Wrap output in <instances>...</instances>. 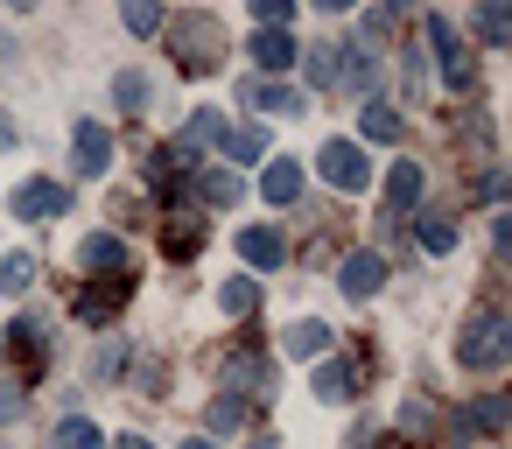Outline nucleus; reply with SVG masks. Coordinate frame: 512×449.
<instances>
[{
  "instance_id": "obj_14",
  "label": "nucleus",
  "mask_w": 512,
  "mask_h": 449,
  "mask_svg": "<svg viewBox=\"0 0 512 449\" xmlns=\"http://www.w3.org/2000/svg\"><path fill=\"white\" fill-rule=\"evenodd\" d=\"M253 64H260V71H288V64H295V36H288V29H260V36H253Z\"/></svg>"
},
{
  "instance_id": "obj_2",
  "label": "nucleus",
  "mask_w": 512,
  "mask_h": 449,
  "mask_svg": "<svg viewBox=\"0 0 512 449\" xmlns=\"http://www.w3.org/2000/svg\"><path fill=\"white\" fill-rule=\"evenodd\" d=\"M169 50H176V64H183L190 78H204V71H218V57H225V29H218L211 15H176V22H169Z\"/></svg>"
},
{
  "instance_id": "obj_11",
  "label": "nucleus",
  "mask_w": 512,
  "mask_h": 449,
  "mask_svg": "<svg viewBox=\"0 0 512 449\" xmlns=\"http://www.w3.org/2000/svg\"><path fill=\"white\" fill-rule=\"evenodd\" d=\"M78 267H99V274H127V239H113V232H92V239L78 246Z\"/></svg>"
},
{
  "instance_id": "obj_19",
  "label": "nucleus",
  "mask_w": 512,
  "mask_h": 449,
  "mask_svg": "<svg viewBox=\"0 0 512 449\" xmlns=\"http://www.w3.org/2000/svg\"><path fill=\"white\" fill-rule=\"evenodd\" d=\"M330 351V330L316 323V316H302L295 330H288V358H323Z\"/></svg>"
},
{
  "instance_id": "obj_28",
  "label": "nucleus",
  "mask_w": 512,
  "mask_h": 449,
  "mask_svg": "<svg viewBox=\"0 0 512 449\" xmlns=\"http://www.w3.org/2000/svg\"><path fill=\"white\" fill-rule=\"evenodd\" d=\"M421 246H428V253H456V225L428 211V218H421Z\"/></svg>"
},
{
  "instance_id": "obj_31",
  "label": "nucleus",
  "mask_w": 512,
  "mask_h": 449,
  "mask_svg": "<svg viewBox=\"0 0 512 449\" xmlns=\"http://www.w3.org/2000/svg\"><path fill=\"white\" fill-rule=\"evenodd\" d=\"M22 414H29V393L15 379H0V421H22Z\"/></svg>"
},
{
  "instance_id": "obj_32",
  "label": "nucleus",
  "mask_w": 512,
  "mask_h": 449,
  "mask_svg": "<svg viewBox=\"0 0 512 449\" xmlns=\"http://www.w3.org/2000/svg\"><path fill=\"white\" fill-rule=\"evenodd\" d=\"M498 421H505V400H498V393H491V400H477V407H470V428H498Z\"/></svg>"
},
{
  "instance_id": "obj_12",
  "label": "nucleus",
  "mask_w": 512,
  "mask_h": 449,
  "mask_svg": "<svg viewBox=\"0 0 512 449\" xmlns=\"http://www.w3.org/2000/svg\"><path fill=\"white\" fill-rule=\"evenodd\" d=\"M239 253H246V267H281V260H288V239L267 232V225H246V232H239Z\"/></svg>"
},
{
  "instance_id": "obj_5",
  "label": "nucleus",
  "mask_w": 512,
  "mask_h": 449,
  "mask_svg": "<svg viewBox=\"0 0 512 449\" xmlns=\"http://www.w3.org/2000/svg\"><path fill=\"white\" fill-rule=\"evenodd\" d=\"M8 211H15V218H57V211H71V190H64V183H22V190L8 197Z\"/></svg>"
},
{
  "instance_id": "obj_33",
  "label": "nucleus",
  "mask_w": 512,
  "mask_h": 449,
  "mask_svg": "<svg viewBox=\"0 0 512 449\" xmlns=\"http://www.w3.org/2000/svg\"><path fill=\"white\" fill-rule=\"evenodd\" d=\"M267 29H281V22H295V0H260V8H253Z\"/></svg>"
},
{
  "instance_id": "obj_4",
  "label": "nucleus",
  "mask_w": 512,
  "mask_h": 449,
  "mask_svg": "<svg viewBox=\"0 0 512 449\" xmlns=\"http://www.w3.org/2000/svg\"><path fill=\"white\" fill-rule=\"evenodd\" d=\"M428 43H435V57H442V78L449 85H470V50H463V36H456V22L449 15H428Z\"/></svg>"
},
{
  "instance_id": "obj_37",
  "label": "nucleus",
  "mask_w": 512,
  "mask_h": 449,
  "mask_svg": "<svg viewBox=\"0 0 512 449\" xmlns=\"http://www.w3.org/2000/svg\"><path fill=\"white\" fill-rule=\"evenodd\" d=\"M0 148H15V127H8V120H0Z\"/></svg>"
},
{
  "instance_id": "obj_38",
  "label": "nucleus",
  "mask_w": 512,
  "mask_h": 449,
  "mask_svg": "<svg viewBox=\"0 0 512 449\" xmlns=\"http://www.w3.org/2000/svg\"><path fill=\"white\" fill-rule=\"evenodd\" d=\"M183 449H218V442H204V435H197V442H183Z\"/></svg>"
},
{
  "instance_id": "obj_23",
  "label": "nucleus",
  "mask_w": 512,
  "mask_h": 449,
  "mask_svg": "<svg viewBox=\"0 0 512 449\" xmlns=\"http://www.w3.org/2000/svg\"><path fill=\"white\" fill-rule=\"evenodd\" d=\"M57 449H106V435L85 414H71V421H57Z\"/></svg>"
},
{
  "instance_id": "obj_25",
  "label": "nucleus",
  "mask_w": 512,
  "mask_h": 449,
  "mask_svg": "<svg viewBox=\"0 0 512 449\" xmlns=\"http://www.w3.org/2000/svg\"><path fill=\"white\" fill-rule=\"evenodd\" d=\"M36 281V260L29 253H8V260H0V295H22Z\"/></svg>"
},
{
  "instance_id": "obj_10",
  "label": "nucleus",
  "mask_w": 512,
  "mask_h": 449,
  "mask_svg": "<svg viewBox=\"0 0 512 449\" xmlns=\"http://www.w3.org/2000/svg\"><path fill=\"white\" fill-rule=\"evenodd\" d=\"M358 386H365V372H358V365H344V358H330V365L316 372V400H330V407L358 400Z\"/></svg>"
},
{
  "instance_id": "obj_17",
  "label": "nucleus",
  "mask_w": 512,
  "mask_h": 449,
  "mask_svg": "<svg viewBox=\"0 0 512 449\" xmlns=\"http://www.w3.org/2000/svg\"><path fill=\"white\" fill-rule=\"evenodd\" d=\"M148 183H155V190H183V183H190V155L155 148V155H148Z\"/></svg>"
},
{
  "instance_id": "obj_24",
  "label": "nucleus",
  "mask_w": 512,
  "mask_h": 449,
  "mask_svg": "<svg viewBox=\"0 0 512 449\" xmlns=\"http://www.w3.org/2000/svg\"><path fill=\"white\" fill-rule=\"evenodd\" d=\"M204 421H211V428H218V435H232V428H246V400H239V393H218V400H211V414H204Z\"/></svg>"
},
{
  "instance_id": "obj_35",
  "label": "nucleus",
  "mask_w": 512,
  "mask_h": 449,
  "mask_svg": "<svg viewBox=\"0 0 512 449\" xmlns=\"http://www.w3.org/2000/svg\"><path fill=\"white\" fill-rule=\"evenodd\" d=\"M309 78H316V85H330V78H337V64H330V50H309Z\"/></svg>"
},
{
  "instance_id": "obj_22",
  "label": "nucleus",
  "mask_w": 512,
  "mask_h": 449,
  "mask_svg": "<svg viewBox=\"0 0 512 449\" xmlns=\"http://www.w3.org/2000/svg\"><path fill=\"white\" fill-rule=\"evenodd\" d=\"M253 302H260V288H253L246 274H232V281L218 288V309H225V316H253Z\"/></svg>"
},
{
  "instance_id": "obj_13",
  "label": "nucleus",
  "mask_w": 512,
  "mask_h": 449,
  "mask_svg": "<svg viewBox=\"0 0 512 449\" xmlns=\"http://www.w3.org/2000/svg\"><path fill=\"white\" fill-rule=\"evenodd\" d=\"M8 351H15V365H22V372L36 379V372L50 365V344H43V323H15V330H8Z\"/></svg>"
},
{
  "instance_id": "obj_39",
  "label": "nucleus",
  "mask_w": 512,
  "mask_h": 449,
  "mask_svg": "<svg viewBox=\"0 0 512 449\" xmlns=\"http://www.w3.org/2000/svg\"><path fill=\"white\" fill-rule=\"evenodd\" d=\"M260 449H274V442H260Z\"/></svg>"
},
{
  "instance_id": "obj_8",
  "label": "nucleus",
  "mask_w": 512,
  "mask_h": 449,
  "mask_svg": "<svg viewBox=\"0 0 512 449\" xmlns=\"http://www.w3.org/2000/svg\"><path fill=\"white\" fill-rule=\"evenodd\" d=\"M239 106H260V113H274V120H295V113H302V92H288V85H260V78H246V85H239Z\"/></svg>"
},
{
  "instance_id": "obj_18",
  "label": "nucleus",
  "mask_w": 512,
  "mask_h": 449,
  "mask_svg": "<svg viewBox=\"0 0 512 449\" xmlns=\"http://www.w3.org/2000/svg\"><path fill=\"white\" fill-rule=\"evenodd\" d=\"M386 204H393V211H414V204H421V169H414V162H393V176H386Z\"/></svg>"
},
{
  "instance_id": "obj_30",
  "label": "nucleus",
  "mask_w": 512,
  "mask_h": 449,
  "mask_svg": "<svg viewBox=\"0 0 512 449\" xmlns=\"http://www.w3.org/2000/svg\"><path fill=\"white\" fill-rule=\"evenodd\" d=\"M477 29H484V43H512V15H505V8H484Z\"/></svg>"
},
{
  "instance_id": "obj_9",
  "label": "nucleus",
  "mask_w": 512,
  "mask_h": 449,
  "mask_svg": "<svg viewBox=\"0 0 512 449\" xmlns=\"http://www.w3.org/2000/svg\"><path fill=\"white\" fill-rule=\"evenodd\" d=\"M134 295V281L127 274H113V281H99L92 295H78V323H113V309Z\"/></svg>"
},
{
  "instance_id": "obj_1",
  "label": "nucleus",
  "mask_w": 512,
  "mask_h": 449,
  "mask_svg": "<svg viewBox=\"0 0 512 449\" xmlns=\"http://www.w3.org/2000/svg\"><path fill=\"white\" fill-rule=\"evenodd\" d=\"M505 358H512V323H505L498 309H470L463 330H456V365H470V372H498Z\"/></svg>"
},
{
  "instance_id": "obj_34",
  "label": "nucleus",
  "mask_w": 512,
  "mask_h": 449,
  "mask_svg": "<svg viewBox=\"0 0 512 449\" xmlns=\"http://www.w3.org/2000/svg\"><path fill=\"white\" fill-rule=\"evenodd\" d=\"M127 29H134V36H155V29H162V15H155V8H141V0H134V8H127Z\"/></svg>"
},
{
  "instance_id": "obj_27",
  "label": "nucleus",
  "mask_w": 512,
  "mask_h": 449,
  "mask_svg": "<svg viewBox=\"0 0 512 449\" xmlns=\"http://www.w3.org/2000/svg\"><path fill=\"white\" fill-rule=\"evenodd\" d=\"M204 141H218V113H190V127H183L176 155H190V148H204Z\"/></svg>"
},
{
  "instance_id": "obj_20",
  "label": "nucleus",
  "mask_w": 512,
  "mask_h": 449,
  "mask_svg": "<svg viewBox=\"0 0 512 449\" xmlns=\"http://www.w3.org/2000/svg\"><path fill=\"white\" fill-rule=\"evenodd\" d=\"M162 246H169V260H190V253L204 246V232H197V218H169V232H162Z\"/></svg>"
},
{
  "instance_id": "obj_21",
  "label": "nucleus",
  "mask_w": 512,
  "mask_h": 449,
  "mask_svg": "<svg viewBox=\"0 0 512 449\" xmlns=\"http://www.w3.org/2000/svg\"><path fill=\"white\" fill-rule=\"evenodd\" d=\"M358 134H365V141H400V113L372 99V106H365V120H358Z\"/></svg>"
},
{
  "instance_id": "obj_36",
  "label": "nucleus",
  "mask_w": 512,
  "mask_h": 449,
  "mask_svg": "<svg viewBox=\"0 0 512 449\" xmlns=\"http://www.w3.org/2000/svg\"><path fill=\"white\" fill-rule=\"evenodd\" d=\"M113 449H155V442H148V435H120Z\"/></svg>"
},
{
  "instance_id": "obj_26",
  "label": "nucleus",
  "mask_w": 512,
  "mask_h": 449,
  "mask_svg": "<svg viewBox=\"0 0 512 449\" xmlns=\"http://www.w3.org/2000/svg\"><path fill=\"white\" fill-rule=\"evenodd\" d=\"M197 190H204V204H218V211H225V204H239V176H232V169H211Z\"/></svg>"
},
{
  "instance_id": "obj_29",
  "label": "nucleus",
  "mask_w": 512,
  "mask_h": 449,
  "mask_svg": "<svg viewBox=\"0 0 512 449\" xmlns=\"http://www.w3.org/2000/svg\"><path fill=\"white\" fill-rule=\"evenodd\" d=\"M113 99H120L127 113H141V99H148V85H141V71H120V78H113Z\"/></svg>"
},
{
  "instance_id": "obj_16",
  "label": "nucleus",
  "mask_w": 512,
  "mask_h": 449,
  "mask_svg": "<svg viewBox=\"0 0 512 449\" xmlns=\"http://www.w3.org/2000/svg\"><path fill=\"white\" fill-rule=\"evenodd\" d=\"M218 148H225V162H260L267 155V134L260 127H218Z\"/></svg>"
},
{
  "instance_id": "obj_6",
  "label": "nucleus",
  "mask_w": 512,
  "mask_h": 449,
  "mask_svg": "<svg viewBox=\"0 0 512 449\" xmlns=\"http://www.w3.org/2000/svg\"><path fill=\"white\" fill-rule=\"evenodd\" d=\"M71 155H78V169H85V176H106V162H113V134H106L99 120H78Z\"/></svg>"
},
{
  "instance_id": "obj_15",
  "label": "nucleus",
  "mask_w": 512,
  "mask_h": 449,
  "mask_svg": "<svg viewBox=\"0 0 512 449\" xmlns=\"http://www.w3.org/2000/svg\"><path fill=\"white\" fill-rule=\"evenodd\" d=\"M260 190H267V204H295L302 197V162H267V176H260Z\"/></svg>"
},
{
  "instance_id": "obj_3",
  "label": "nucleus",
  "mask_w": 512,
  "mask_h": 449,
  "mask_svg": "<svg viewBox=\"0 0 512 449\" xmlns=\"http://www.w3.org/2000/svg\"><path fill=\"white\" fill-rule=\"evenodd\" d=\"M316 169H323V183H330V190H344V197H358V190L372 183V162H365V148H358V141H323Z\"/></svg>"
},
{
  "instance_id": "obj_7",
  "label": "nucleus",
  "mask_w": 512,
  "mask_h": 449,
  "mask_svg": "<svg viewBox=\"0 0 512 449\" xmlns=\"http://www.w3.org/2000/svg\"><path fill=\"white\" fill-rule=\"evenodd\" d=\"M379 281H386V260H379V253H351V260L337 267V288H344L351 302H365V295H379Z\"/></svg>"
}]
</instances>
